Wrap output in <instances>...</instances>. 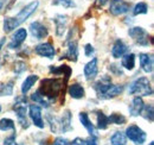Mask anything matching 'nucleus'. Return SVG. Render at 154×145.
I'll return each instance as SVG.
<instances>
[{
	"label": "nucleus",
	"mask_w": 154,
	"mask_h": 145,
	"mask_svg": "<svg viewBox=\"0 0 154 145\" xmlns=\"http://www.w3.org/2000/svg\"><path fill=\"white\" fill-rule=\"evenodd\" d=\"M38 5L39 2L37 0H35V1L30 2L29 5H26L17 16L5 18V20H4V31L7 34V32H11L12 30H14L16 27H18L20 24H23L32 13H35Z\"/></svg>",
	"instance_id": "obj_1"
},
{
	"label": "nucleus",
	"mask_w": 154,
	"mask_h": 145,
	"mask_svg": "<svg viewBox=\"0 0 154 145\" xmlns=\"http://www.w3.org/2000/svg\"><path fill=\"white\" fill-rule=\"evenodd\" d=\"M63 89V80L62 79H45L42 81V86L38 92L50 102H55L56 98Z\"/></svg>",
	"instance_id": "obj_2"
},
{
	"label": "nucleus",
	"mask_w": 154,
	"mask_h": 145,
	"mask_svg": "<svg viewBox=\"0 0 154 145\" xmlns=\"http://www.w3.org/2000/svg\"><path fill=\"white\" fill-rule=\"evenodd\" d=\"M129 94L137 96H151L153 94V88L147 77H139L129 86Z\"/></svg>",
	"instance_id": "obj_3"
},
{
	"label": "nucleus",
	"mask_w": 154,
	"mask_h": 145,
	"mask_svg": "<svg viewBox=\"0 0 154 145\" xmlns=\"http://www.w3.org/2000/svg\"><path fill=\"white\" fill-rule=\"evenodd\" d=\"M13 111L18 118V121L21 125V127L24 128H27L30 126L29 124V120L26 118V113H27V102H26V98L25 95L24 96H18L14 101V105H13Z\"/></svg>",
	"instance_id": "obj_4"
},
{
	"label": "nucleus",
	"mask_w": 154,
	"mask_h": 145,
	"mask_svg": "<svg viewBox=\"0 0 154 145\" xmlns=\"http://www.w3.org/2000/svg\"><path fill=\"white\" fill-rule=\"evenodd\" d=\"M126 137L132 140L135 145H142L146 142V132L136 125H129L126 130Z\"/></svg>",
	"instance_id": "obj_5"
},
{
	"label": "nucleus",
	"mask_w": 154,
	"mask_h": 145,
	"mask_svg": "<svg viewBox=\"0 0 154 145\" xmlns=\"http://www.w3.org/2000/svg\"><path fill=\"white\" fill-rule=\"evenodd\" d=\"M128 35L132 37L139 45H142V47L148 45V34L143 27H141V26L131 27L128 31Z\"/></svg>",
	"instance_id": "obj_6"
},
{
	"label": "nucleus",
	"mask_w": 154,
	"mask_h": 145,
	"mask_svg": "<svg viewBox=\"0 0 154 145\" xmlns=\"http://www.w3.org/2000/svg\"><path fill=\"white\" fill-rule=\"evenodd\" d=\"M131 10V4L125 1V0H112L110 1V7L109 12L113 16H121L127 13Z\"/></svg>",
	"instance_id": "obj_7"
},
{
	"label": "nucleus",
	"mask_w": 154,
	"mask_h": 145,
	"mask_svg": "<svg viewBox=\"0 0 154 145\" xmlns=\"http://www.w3.org/2000/svg\"><path fill=\"white\" fill-rule=\"evenodd\" d=\"M29 115L32 120V123L35 124V126L38 128H44V121H43V117H42V108L38 105H30L29 107Z\"/></svg>",
	"instance_id": "obj_8"
},
{
	"label": "nucleus",
	"mask_w": 154,
	"mask_h": 145,
	"mask_svg": "<svg viewBox=\"0 0 154 145\" xmlns=\"http://www.w3.org/2000/svg\"><path fill=\"white\" fill-rule=\"evenodd\" d=\"M29 29H30V32H31L32 37L36 38V39H43V38H45L49 35L48 29L40 21H32L30 24Z\"/></svg>",
	"instance_id": "obj_9"
},
{
	"label": "nucleus",
	"mask_w": 154,
	"mask_h": 145,
	"mask_svg": "<svg viewBox=\"0 0 154 145\" xmlns=\"http://www.w3.org/2000/svg\"><path fill=\"white\" fill-rule=\"evenodd\" d=\"M36 54L42 57H48V58H54L56 54V50L51 43H40L35 48Z\"/></svg>",
	"instance_id": "obj_10"
},
{
	"label": "nucleus",
	"mask_w": 154,
	"mask_h": 145,
	"mask_svg": "<svg viewBox=\"0 0 154 145\" xmlns=\"http://www.w3.org/2000/svg\"><path fill=\"white\" fill-rule=\"evenodd\" d=\"M26 37H27V31L25 29H18L13 34L12 38H11V42L8 44V48L10 49H17V48H19L20 45L25 42Z\"/></svg>",
	"instance_id": "obj_11"
},
{
	"label": "nucleus",
	"mask_w": 154,
	"mask_h": 145,
	"mask_svg": "<svg viewBox=\"0 0 154 145\" xmlns=\"http://www.w3.org/2000/svg\"><path fill=\"white\" fill-rule=\"evenodd\" d=\"M83 72H84V76L87 80H94L96 77L97 72H98V60L96 57H94L91 61H89L85 64Z\"/></svg>",
	"instance_id": "obj_12"
},
{
	"label": "nucleus",
	"mask_w": 154,
	"mask_h": 145,
	"mask_svg": "<svg viewBox=\"0 0 154 145\" xmlns=\"http://www.w3.org/2000/svg\"><path fill=\"white\" fill-rule=\"evenodd\" d=\"M110 85H112V80H110V77H108V76H102L96 83L94 85V89H95L97 96H98L100 99L103 98L104 93H106L107 89L110 87Z\"/></svg>",
	"instance_id": "obj_13"
},
{
	"label": "nucleus",
	"mask_w": 154,
	"mask_h": 145,
	"mask_svg": "<svg viewBox=\"0 0 154 145\" xmlns=\"http://www.w3.org/2000/svg\"><path fill=\"white\" fill-rule=\"evenodd\" d=\"M78 118H79L81 124L87 128V131H88V133L90 134V137H98L97 130L95 128V126L93 125V123L90 121V119H89V117H88V114H87L85 112L79 113V117H78Z\"/></svg>",
	"instance_id": "obj_14"
},
{
	"label": "nucleus",
	"mask_w": 154,
	"mask_h": 145,
	"mask_svg": "<svg viewBox=\"0 0 154 145\" xmlns=\"http://www.w3.org/2000/svg\"><path fill=\"white\" fill-rule=\"evenodd\" d=\"M140 60V66L141 69L145 72H153V56L148 54H140L139 55Z\"/></svg>",
	"instance_id": "obj_15"
},
{
	"label": "nucleus",
	"mask_w": 154,
	"mask_h": 145,
	"mask_svg": "<svg viewBox=\"0 0 154 145\" xmlns=\"http://www.w3.org/2000/svg\"><path fill=\"white\" fill-rule=\"evenodd\" d=\"M128 47L125 44V42L122 39H116L113 48H112V55L114 58H120L125 54H127Z\"/></svg>",
	"instance_id": "obj_16"
},
{
	"label": "nucleus",
	"mask_w": 154,
	"mask_h": 145,
	"mask_svg": "<svg viewBox=\"0 0 154 145\" xmlns=\"http://www.w3.org/2000/svg\"><path fill=\"white\" fill-rule=\"evenodd\" d=\"M143 106H145V104H143L142 98H141V96H135L134 99H133V101H132V104H131L129 107H128L131 115H132V117H137V115H140V114H141V111L143 108Z\"/></svg>",
	"instance_id": "obj_17"
},
{
	"label": "nucleus",
	"mask_w": 154,
	"mask_h": 145,
	"mask_svg": "<svg viewBox=\"0 0 154 145\" xmlns=\"http://www.w3.org/2000/svg\"><path fill=\"white\" fill-rule=\"evenodd\" d=\"M63 58H68L69 61L76 62L77 57H78V48H77V42L76 40H70L68 44V49L64 56H62Z\"/></svg>",
	"instance_id": "obj_18"
},
{
	"label": "nucleus",
	"mask_w": 154,
	"mask_h": 145,
	"mask_svg": "<svg viewBox=\"0 0 154 145\" xmlns=\"http://www.w3.org/2000/svg\"><path fill=\"white\" fill-rule=\"evenodd\" d=\"M54 21L56 24V34H57V36L62 37L64 31H65L66 24H68V17L63 16V14H57L54 19Z\"/></svg>",
	"instance_id": "obj_19"
},
{
	"label": "nucleus",
	"mask_w": 154,
	"mask_h": 145,
	"mask_svg": "<svg viewBox=\"0 0 154 145\" xmlns=\"http://www.w3.org/2000/svg\"><path fill=\"white\" fill-rule=\"evenodd\" d=\"M69 95L72 99H82V98H84L85 92L79 83H72L71 86H69Z\"/></svg>",
	"instance_id": "obj_20"
},
{
	"label": "nucleus",
	"mask_w": 154,
	"mask_h": 145,
	"mask_svg": "<svg viewBox=\"0 0 154 145\" xmlns=\"http://www.w3.org/2000/svg\"><path fill=\"white\" fill-rule=\"evenodd\" d=\"M38 81V76L37 75H29L25 80H24V82H23V85H21V93L25 95V94H27L29 91L35 86V83Z\"/></svg>",
	"instance_id": "obj_21"
},
{
	"label": "nucleus",
	"mask_w": 154,
	"mask_h": 145,
	"mask_svg": "<svg viewBox=\"0 0 154 145\" xmlns=\"http://www.w3.org/2000/svg\"><path fill=\"white\" fill-rule=\"evenodd\" d=\"M122 92H123V86H121V85H110V87L104 93L102 99H104V100L106 99H113L117 95H120Z\"/></svg>",
	"instance_id": "obj_22"
},
{
	"label": "nucleus",
	"mask_w": 154,
	"mask_h": 145,
	"mask_svg": "<svg viewBox=\"0 0 154 145\" xmlns=\"http://www.w3.org/2000/svg\"><path fill=\"white\" fill-rule=\"evenodd\" d=\"M121 66L127 70H133L135 67V55L134 54H125L122 56Z\"/></svg>",
	"instance_id": "obj_23"
},
{
	"label": "nucleus",
	"mask_w": 154,
	"mask_h": 145,
	"mask_svg": "<svg viewBox=\"0 0 154 145\" xmlns=\"http://www.w3.org/2000/svg\"><path fill=\"white\" fill-rule=\"evenodd\" d=\"M95 113H96V119H97V128L106 130L108 127V125H109L108 117L102 111H95Z\"/></svg>",
	"instance_id": "obj_24"
},
{
	"label": "nucleus",
	"mask_w": 154,
	"mask_h": 145,
	"mask_svg": "<svg viewBox=\"0 0 154 145\" xmlns=\"http://www.w3.org/2000/svg\"><path fill=\"white\" fill-rule=\"evenodd\" d=\"M110 143L112 145H126L127 144V137L123 132L117 131L110 137Z\"/></svg>",
	"instance_id": "obj_25"
},
{
	"label": "nucleus",
	"mask_w": 154,
	"mask_h": 145,
	"mask_svg": "<svg viewBox=\"0 0 154 145\" xmlns=\"http://www.w3.org/2000/svg\"><path fill=\"white\" fill-rule=\"evenodd\" d=\"M0 130L1 131H14L16 132V125H14V121L10 118H4L0 120Z\"/></svg>",
	"instance_id": "obj_26"
},
{
	"label": "nucleus",
	"mask_w": 154,
	"mask_h": 145,
	"mask_svg": "<svg viewBox=\"0 0 154 145\" xmlns=\"http://www.w3.org/2000/svg\"><path fill=\"white\" fill-rule=\"evenodd\" d=\"M146 120L148 121H153V118H154V108H153V105H145L141 111V114Z\"/></svg>",
	"instance_id": "obj_27"
},
{
	"label": "nucleus",
	"mask_w": 154,
	"mask_h": 145,
	"mask_svg": "<svg viewBox=\"0 0 154 145\" xmlns=\"http://www.w3.org/2000/svg\"><path fill=\"white\" fill-rule=\"evenodd\" d=\"M31 99H32V100H33L36 104H39V105H42L43 107H49V106L51 105V104H50V102H49V101H48V100H46V99H45V98H44V96H43V95H42V94H40L38 91L35 92V93L32 94Z\"/></svg>",
	"instance_id": "obj_28"
},
{
	"label": "nucleus",
	"mask_w": 154,
	"mask_h": 145,
	"mask_svg": "<svg viewBox=\"0 0 154 145\" xmlns=\"http://www.w3.org/2000/svg\"><path fill=\"white\" fill-rule=\"evenodd\" d=\"M13 81H10L0 86V96H10L13 94Z\"/></svg>",
	"instance_id": "obj_29"
},
{
	"label": "nucleus",
	"mask_w": 154,
	"mask_h": 145,
	"mask_svg": "<svg viewBox=\"0 0 154 145\" xmlns=\"http://www.w3.org/2000/svg\"><path fill=\"white\" fill-rule=\"evenodd\" d=\"M108 120H109V124H115V125H123L127 121L126 118L119 113H113L110 117H108Z\"/></svg>",
	"instance_id": "obj_30"
},
{
	"label": "nucleus",
	"mask_w": 154,
	"mask_h": 145,
	"mask_svg": "<svg viewBox=\"0 0 154 145\" xmlns=\"http://www.w3.org/2000/svg\"><path fill=\"white\" fill-rule=\"evenodd\" d=\"M148 12V5L146 2H139L135 5L133 8V14L134 16H139V14H146Z\"/></svg>",
	"instance_id": "obj_31"
},
{
	"label": "nucleus",
	"mask_w": 154,
	"mask_h": 145,
	"mask_svg": "<svg viewBox=\"0 0 154 145\" xmlns=\"http://www.w3.org/2000/svg\"><path fill=\"white\" fill-rule=\"evenodd\" d=\"M52 5L55 6H62L64 8H72L76 6V4L72 0H54Z\"/></svg>",
	"instance_id": "obj_32"
},
{
	"label": "nucleus",
	"mask_w": 154,
	"mask_h": 145,
	"mask_svg": "<svg viewBox=\"0 0 154 145\" xmlns=\"http://www.w3.org/2000/svg\"><path fill=\"white\" fill-rule=\"evenodd\" d=\"M50 72H54V74H56V75H60V74H64V72H66L68 75H70L71 69H70L68 66H60V67H58V68L51 67V68H50Z\"/></svg>",
	"instance_id": "obj_33"
},
{
	"label": "nucleus",
	"mask_w": 154,
	"mask_h": 145,
	"mask_svg": "<svg viewBox=\"0 0 154 145\" xmlns=\"http://www.w3.org/2000/svg\"><path fill=\"white\" fill-rule=\"evenodd\" d=\"M4 145H18L17 142H16V133L12 134V136H10V137H7V138H5Z\"/></svg>",
	"instance_id": "obj_34"
},
{
	"label": "nucleus",
	"mask_w": 154,
	"mask_h": 145,
	"mask_svg": "<svg viewBox=\"0 0 154 145\" xmlns=\"http://www.w3.org/2000/svg\"><path fill=\"white\" fill-rule=\"evenodd\" d=\"M109 70L113 72V74H115V75H123V72L121 70V68L119 67V66H116V64H110L109 66Z\"/></svg>",
	"instance_id": "obj_35"
},
{
	"label": "nucleus",
	"mask_w": 154,
	"mask_h": 145,
	"mask_svg": "<svg viewBox=\"0 0 154 145\" xmlns=\"http://www.w3.org/2000/svg\"><path fill=\"white\" fill-rule=\"evenodd\" d=\"M95 53V49H94V47L91 45V44H87L85 45V48H84V54L85 56H88V57H90V56H93Z\"/></svg>",
	"instance_id": "obj_36"
},
{
	"label": "nucleus",
	"mask_w": 154,
	"mask_h": 145,
	"mask_svg": "<svg viewBox=\"0 0 154 145\" xmlns=\"http://www.w3.org/2000/svg\"><path fill=\"white\" fill-rule=\"evenodd\" d=\"M16 68H14V72H16V75H19L21 72H24L25 69H26V66H25V63H23V62H18V63H16Z\"/></svg>",
	"instance_id": "obj_37"
},
{
	"label": "nucleus",
	"mask_w": 154,
	"mask_h": 145,
	"mask_svg": "<svg viewBox=\"0 0 154 145\" xmlns=\"http://www.w3.org/2000/svg\"><path fill=\"white\" fill-rule=\"evenodd\" d=\"M54 145H70V142L63 137H57L54 142Z\"/></svg>",
	"instance_id": "obj_38"
},
{
	"label": "nucleus",
	"mask_w": 154,
	"mask_h": 145,
	"mask_svg": "<svg viewBox=\"0 0 154 145\" xmlns=\"http://www.w3.org/2000/svg\"><path fill=\"white\" fill-rule=\"evenodd\" d=\"M70 145H88L87 143V139H82V138H75Z\"/></svg>",
	"instance_id": "obj_39"
},
{
	"label": "nucleus",
	"mask_w": 154,
	"mask_h": 145,
	"mask_svg": "<svg viewBox=\"0 0 154 145\" xmlns=\"http://www.w3.org/2000/svg\"><path fill=\"white\" fill-rule=\"evenodd\" d=\"M107 2H108V0H98V5H101V6H103Z\"/></svg>",
	"instance_id": "obj_40"
},
{
	"label": "nucleus",
	"mask_w": 154,
	"mask_h": 145,
	"mask_svg": "<svg viewBox=\"0 0 154 145\" xmlns=\"http://www.w3.org/2000/svg\"><path fill=\"white\" fill-rule=\"evenodd\" d=\"M4 44H5V38H1L0 39V50H1V48H2Z\"/></svg>",
	"instance_id": "obj_41"
},
{
	"label": "nucleus",
	"mask_w": 154,
	"mask_h": 145,
	"mask_svg": "<svg viewBox=\"0 0 154 145\" xmlns=\"http://www.w3.org/2000/svg\"><path fill=\"white\" fill-rule=\"evenodd\" d=\"M4 2H5V0H0V10H1V7H2Z\"/></svg>",
	"instance_id": "obj_42"
},
{
	"label": "nucleus",
	"mask_w": 154,
	"mask_h": 145,
	"mask_svg": "<svg viewBox=\"0 0 154 145\" xmlns=\"http://www.w3.org/2000/svg\"><path fill=\"white\" fill-rule=\"evenodd\" d=\"M149 145H154V142H151V143H149Z\"/></svg>",
	"instance_id": "obj_43"
},
{
	"label": "nucleus",
	"mask_w": 154,
	"mask_h": 145,
	"mask_svg": "<svg viewBox=\"0 0 154 145\" xmlns=\"http://www.w3.org/2000/svg\"><path fill=\"white\" fill-rule=\"evenodd\" d=\"M0 112H1V106H0Z\"/></svg>",
	"instance_id": "obj_44"
}]
</instances>
